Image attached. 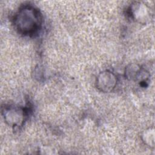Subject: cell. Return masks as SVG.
<instances>
[{"mask_svg":"<svg viewBox=\"0 0 155 155\" xmlns=\"http://www.w3.org/2000/svg\"><path fill=\"white\" fill-rule=\"evenodd\" d=\"M13 21L19 33L24 35H31L41 28L42 16L38 9L35 7L25 5L18 10Z\"/></svg>","mask_w":155,"mask_h":155,"instance_id":"obj_1","label":"cell"},{"mask_svg":"<svg viewBox=\"0 0 155 155\" xmlns=\"http://www.w3.org/2000/svg\"><path fill=\"white\" fill-rule=\"evenodd\" d=\"M2 114L5 122L12 126L20 125L25 117V111L23 108L14 105L4 107Z\"/></svg>","mask_w":155,"mask_h":155,"instance_id":"obj_2","label":"cell"},{"mask_svg":"<svg viewBox=\"0 0 155 155\" xmlns=\"http://www.w3.org/2000/svg\"><path fill=\"white\" fill-rule=\"evenodd\" d=\"M117 84L116 75L109 70L101 72L96 79V87L101 91L105 93L112 91Z\"/></svg>","mask_w":155,"mask_h":155,"instance_id":"obj_3","label":"cell"},{"mask_svg":"<svg viewBox=\"0 0 155 155\" xmlns=\"http://www.w3.org/2000/svg\"><path fill=\"white\" fill-rule=\"evenodd\" d=\"M146 73L145 71L137 64H130L125 68V77L130 80L145 81L146 78L144 74Z\"/></svg>","mask_w":155,"mask_h":155,"instance_id":"obj_4","label":"cell"}]
</instances>
